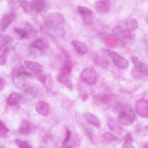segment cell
<instances>
[{"mask_svg": "<svg viewBox=\"0 0 148 148\" xmlns=\"http://www.w3.org/2000/svg\"><path fill=\"white\" fill-rule=\"evenodd\" d=\"M21 5L24 12L31 16L44 13L49 9L50 3L48 0L23 1Z\"/></svg>", "mask_w": 148, "mask_h": 148, "instance_id": "6da1fadb", "label": "cell"}, {"mask_svg": "<svg viewBox=\"0 0 148 148\" xmlns=\"http://www.w3.org/2000/svg\"><path fill=\"white\" fill-rule=\"evenodd\" d=\"M117 111L119 112L118 120L120 123L125 125H129L134 122L135 114L129 104L122 103L119 106Z\"/></svg>", "mask_w": 148, "mask_h": 148, "instance_id": "7a4b0ae2", "label": "cell"}, {"mask_svg": "<svg viewBox=\"0 0 148 148\" xmlns=\"http://www.w3.org/2000/svg\"><path fill=\"white\" fill-rule=\"evenodd\" d=\"M42 20L45 25L49 27L60 26L65 22L63 15L58 12L45 14L43 16Z\"/></svg>", "mask_w": 148, "mask_h": 148, "instance_id": "3957f363", "label": "cell"}, {"mask_svg": "<svg viewBox=\"0 0 148 148\" xmlns=\"http://www.w3.org/2000/svg\"><path fill=\"white\" fill-rule=\"evenodd\" d=\"M113 34L123 44L132 42L134 39V35L132 32L129 31L120 25L112 29Z\"/></svg>", "mask_w": 148, "mask_h": 148, "instance_id": "277c9868", "label": "cell"}, {"mask_svg": "<svg viewBox=\"0 0 148 148\" xmlns=\"http://www.w3.org/2000/svg\"><path fill=\"white\" fill-rule=\"evenodd\" d=\"M110 57L115 65L119 69H125L129 65L128 61L116 52L107 49H102Z\"/></svg>", "mask_w": 148, "mask_h": 148, "instance_id": "5b68a950", "label": "cell"}, {"mask_svg": "<svg viewBox=\"0 0 148 148\" xmlns=\"http://www.w3.org/2000/svg\"><path fill=\"white\" fill-rule=\"evenodd\" d=\"M82 80L89 86L94 85L97 78V75L94 68L89 66L84 68L81 73Z\"/></svg>", "mask_w": 148, "mask_h": 148, "instance_id": "8992f818", "label": "cell"}, {"mask_svg": "<svg viewBox=\"0 0 148 148\" xmlns=\"http://www.w3.org/2000/svg\"><path fill=\"white\" fill-rule=\"evenodd\" d=\"M77 10L85 25H90L92 24L93 21V13L90 9L85 7L79 6L77 7Z\"/></svg>", "mask_w": 148, "mask_h": 148, "instance_id": "52a82bcc", "label": "cell"}, {"mask_svg": "<svg viewBox=\"0 0 148 148\" xmlns=\"http://www.w3.org/2000/svg\"><path fill=\"white\" fill-rule=\"evenodd\" d=\"M135 110L141 116L148 118V101L144 99H140L136 101L135 106Z\"/></svg>", "mask_w": 148, "mask_h": 148, "instance_id": "ba28073f", "label": "cell"}, {"mask_svg": "<svg viewBox=\"0 0 148 148\" xmlns=\"http://www.w3.org/2000/svg\"><path fill=\"white\" fill-rule=\"evenodd\" d=\"M16 17V14L13 11L7 12L4 14L0 19V30L5 31Z\"/></svg>", "mask_w": 148, "mask_h": 148, "instance_id": "9c48e42d", "label": "cell"}, {"mask_svg": "<svg viewBox=\"0 0 148 148\" xmlns=\"http://www.w3.org/2000/svg\"><path fill=\"white\" fill-rule=\"evenodd\" d=\"M132 62L136 71L139 73L148 76V65L142 62L137 57L132 56L130 57Z\"/></svg>", "mask_w": 148, "mask_h": 148, "instance_id": "30bf717a", "label": "cell"}, {"mask_svg": "<svg viewBox=\"0 0 148 148\" xmlns=\"http://www.w3.org/2000/svg\"><path fill=\"white\" fill-rule=\"evenodd\" d=\"M111 3L108 0L99 1L94 5V8L97 12L100 13L108 12L111 7Z\"/></svg>", "mask_w": 148, "mask_h": 148, "instance_id": "8fae6325", "label": "cell"}, {"mask_svg": "<svg viewBox=\"0 0 148 148\" xmlns=\"http://www.w3.org/2000/svg\"><path fill=\"white\" fill-rule=\"evenodd\" d=\"M36 112L40 115L46 116L49 113L50 107L49 105L42 101H39L36 103Z\"/></svg>", "mask_w": 148, "mask_h": 148, "instance_id": "7c38bea8", "label": "cell"}, {"mask_svg": "<svg viewBox=\"0 0 148 148\" xmlns=\"http://www.w3.org/2000/svg\"><path fill=\"white\" fill-rule=\"evenodd\" d=\"M120 25L129 31L132 32L138 28V23L135 19L129 18L125 20Z\"/></svg>", "mask_w": 148, "mask_h": 148, "instance_id": "4fadbf2b", "label": "cell"}, {"mask_svg": "<svg viewBox=\"0 0 148 148\" xmlns=\"http://www.w3.org/2000/svg\"><path fill=\"white\" fill-rule=\"evenodd\" d=\"M71 44L78 53L80 55H84L88 51L87 46L82 42L74 40L72 41Z\"/></svg>", "mask_w": 148, "mask_h": 148, "instance_id": "5bb4252c", "label": "cell"}, {"mask_svg": "<svg viewBox=\"0 0 148 148\" xmlns=\"http://www.w3.org/2000/svg\"><path fill=\"white\" fill-rule=\"evenodd\" d=\"M24 63L26 66L33 71L34 73L43 71V66L38 62L25 60Z\"/></svg>", "mask_w": 148, "mask_h": 148, "instance_id": "9a60e30c", "label": "cell"}, {"mask_svg": "<svg viewBox=\"0 0 148 148\" xmlns=\"http://www.w3.org/2000/svg\"><path fill=\"white\" fill-rule=\"evenodd\" d=\"M108 125L110 130L113 132L119 134L123 132L121 126L115 120L110 118L108 121Z\"/></svg>", "mask_w": 148, "mask_h": 148, "instance_id": "2e32d148", "label": "cell"}, {"mask_svg": "<svg viewBox=\"0 0 148 148\" xmlns=\"http://www.w3.org/2000/svg\"><path fill=\"white\" fill-rule=\"evenodd\" d=\"M21 28L26 30L29 35L35 36L38 34V31L36 29L32 24L29 22L24 21L21 23Z\"/></svg>", "mask_w": 148, "mask_h": 148, "instance_id": "e0dca14e", "label": "cell"}, {"mask_svg": "<svg viewBox=\"0 0 148 148\" xmlns=\"http://www.w3.org/2000/svg\"><path fill=\"white\" fill-rule=\"evenodd\" d=\"M21 98V96L17 92H13L8 97L7 99V104L10 106L16 105Z\"/></svg>", "mask_w": 148, "mask_h": 148, "instance_id": "ac0fdd59", "label": "cell"}, {"mask_svg": "<svg viewBox=\"0 0 148 148\" xmlns=\"http://www.w3.org/2000/svg\"><path fill=\"white\" fill-rule=\"evenodd\" d=\"M31 125L30 122L27 120H23L18 130L19 134L23 135L29 134L31 130Z\"/></svg>", "mask_w": 148, "mask_h": 148, "instance_id": "d6986e66", "label": "cell"}, {"mask_svg": "<svg viewBox=\"0 0 148 148\" xmlns=\"http://www.w3.org/2000/svg\"><path fill=\"white\" fill-rule=\"evenodd\" d=\"M73 66L72 62L69 60H66L61 69L59 74L68 76L71 73Z\"/></svg>", "mask_w": 148, "mask_h": 148, "instance_id": "ffe728a7", "label": "cell"}, {"mask_svg": "<svg viewBox=\"0 0 148 148\" xmlns=\"http://www.w3.org/2000/svg\"><path fill=\"white\" fill-rule=\"evenodd\" d=\"M30 47L40 51L46 49L48 47L47 45L42 40L39 39L33 41L31 43Z\"/></svg>", "mask_w": 148, "mask_h": 148, "instance_id": "44dd1931", "label": "cell"}, {"mask_svg": "<svg viewBox=\"0 0 148 148\" xmlns=\"http://www.w3.org/2000/svg\"><path fill=\"white\" fill-rule=\"evenodd\" d=\"M84 116L89 123L97 127H100V122L95 116L90 113H87L84 114Z\"/></svg>", "mask_w": 148, "mask_h": 148, "instance_id": "7402d4cb", "label": "cell"}, {"mask_svg": "<svg viewBox=\"0 0 148 148\" xmlns=\"http://www.w3.org/2000/svg\"><path fill=\"white\" fill-rule=\"evenodd\" d=\"M57 79L59 82L64 85L68 88L70 89H72V84L68 76L59 74Z\"/></svg>", "mask_w": 148, "mask_h": 148, "instance_id": "603a6c76", "label": "cell"}, {"mask_svg": "<svg viewBox=\"0 0 148 148\" xmlns=\"http://www.w3.org/2000/svg\"><path fill=\"white\" fill-rule=\"evenodd\" d=\"M14 31L20 39H27L30 36L28 33L22 28L15 27L14 29Z\"/></svg>", "mask_w": 148, "mask_h": 148, "instance_id": "cb8c5ba5", "label": "cell"}, {"mask_svg": "<svg viewBox=\"0 0 148 148\" xmlns=\"http://www.w3.org/2000/svg\"><path fill=\"white\" fill-rule=\"evenodd\" d=\"M13 81L15 85L18 88H21L25 85V79L23 77L16 73L13 77Z\"/></svg>", "mask_w": 148, "mask_h": 148, "instance_id": "d4e9b609", "label": "cell"}, {"mask_svg": "<svg viewBox=\"0 0 148 148\" xmlns=\"http://www.w3.org/2000/svg\"><path fill=\"white\" fill-rule=\"evenodd\" d=\"M12 40V38L8 34H3L1 35L0 48L3 47L7 44L10 42Z\"/></svg>", "mask_w": 148, "mask_h": 148, "instance_id": "484cf974", "label": "cell"}, {"mask_svg": "<svg viewBox=\"0 0 148 148\" xmlns=\"http://www.w3.org/2000/svg\"><path fill=\"white\" fill-rule=\"evenodd\" d=\"M9 47L6 45L3 49L2 54L0 55V64L1 66L4 65L6 62V56L8 53Z\"/></svg>", "mask_w": 148, "mask_h": 148, "instance_id": "4316f807", "label": "cell"}, {"mask_svg": "<svg viewBox=\"0 0 148 148\" xmlns=\"http://www.w3.org/2000/svg\"><path fill=\"white\" fill-rule=\"evenodd\" d=\"M34 73V75L38 80L42 84H45L47 76L43 72V71Z\"/></svg>", "mask_w": 148, "mask_h": 148, "instance_id": "83f0119b", "label": "cell"}, {"mask_svg": "<svg viewBox=\"0 0 148 148\" xmlns=\"http://www.w3.org/2000/svg\"><path fill=\"white\" fill-rule=\"evenodd\" d=\"M9 131V129L5 126L4 123L1 121L0 122V136L1 137H5Z\"/></svg>", "mask_w": 148, "mask_h": 148, "instance_id": "f1b7e54d", "label": "cell"}, {"mask_svg": "<svg viewBox=\"0 0 148 148\" xmlns=\"http://www.w3.org/2000/svg\"><path fill=\"white\" fill-rule=\"evenodd\" d=\"M15 142L19 148H31L30 145L27 142L16 139Z\"/></svg>", "mask_w": 148, "mask_h": 148, "instance_id": "f546056e", "label": "cell"}, {"mask_svg": "<svg viewBox=\"0 0 148 148\" xmlns=\"http://www.w3.org/2000/svg\"><path fill=\"white\" fill-rule=\"evenodd\" d=\"M9 7L11 10H13L17 8L18 6V1L17 0H8Z\"/></svg>", "mask_w": 148, "mask_h": 148, "instance_id": "4dcf8cb0", "label": "cell"}, {"mask_svg": "<svg viewBox=\"0 0 148 148\" xmlns=\"http://www.w3.org/2000/svg\"><path fill=\"white\" fill-rule=\"evenodd\" d=\"M104 137L109 140H116L117 138L109 132H106L104 134Z\"/></svg>", "mask_w": 148, "mask_h": 148, "instance_id": "1f68e13d", "label": "cell"}, {"mask_svg": "<svg viewBox=\"0 0 148 148\" xmlns=\"http://www.w3.org/2000/svg\"><path fill=\"white\" fill-rule=\"evenodd\" d=\"M71 135V132L69 130L66 129V135L65 137L62 142L63 145H66L70 140Z\"/></svg>", "mask_w": 148, "mask_h": 148, "instance_id": "d6a6232c", "label": "cell"}, {"mask_svg": "<svg viewBox=\"0 0 148 148\" xmlns=\"http://www.w3.org/2000/svg\"><path fill=\"white\" fill-rule=\"evenodd\" d=\"M32 88H29L25 90V92L27 95L34 97L35 95V91Z\"/></svg>", "mask_w": 148, "mask_h": 148, "instance_id": "836d02e7", "label": "cell"}, {"mask_svg": "<svg viewBox=\"0 0 148 148\" xmlns=\"http://www.w3.org/2000/svg\"><path fill=\"white\" fill-rule=\"evenodd\" d=\"M85 131L87 137L90 139H92L93 135L91 130L87 128H85Z\"/></svg>", "mask_w": 148, "mask_h": 148, "instance_id": "e575fe53", "label": "cell"}, {"mask_svg": "<svg viewBox=\"0 0 148 148\" xmlns=\"http://www.w3.org/2000/svg\"><path fill=\"white\" fill-rule=\"evenodd\" d=\"M16 74L23 76L31 77L32 75L30 73L25 71H18L17 72Z\"/></svg>", "mask_w": 148, "mask_h": 148, "instance_id": "d590c367", "label": "cell"}, {"mask_svg": "<svg viewBox=\"0 0 148 148\" xmlns=\"http://www.w3.org/2000/svg\"><path fill=\"white\" fill-rule=\"evenodd\" d=\"M133 140L131 134L129 133L127 134L125 138V142L130 143Z\"/></svg>", "mask_w": 148, "mask_h": 148, "instance_id": "8d00e7d4", "label": "cell"}, {"mask_svg": "<svg viewBox=\"0 0 148 148\" xmlns=\"http://www.w3.org/2000/svg\"><path fill=\"white\" fill-rule=\"evenodd\" d=\"M5 84V81L3 78L1 77L0 90L1 91L4 88Z\"/></svg>", "mask_w": 148, "mask_h": 148, "instance_id": "74e56055", "label": "cell"}, {"mask_svg": "<svg viewBox=\"0 0 148 148\" xmlns=\"http://www.w3.org/2000/svg\"><path fill=\"white\" fill-rule=\"evenodd\" d=\"M123 148H134L133 145L130 143L125 142L122 145Z\"/></svg>", "mask_w": 148, "mask_h": 148, "instance_id": "f35d334b", "label": "cell"}, {"mask_svg": "<svg viewBox=\"0 0 148 148\" xmlns=\"http://www.w3.org/2000/svg\"><path fill=\"white\" fill-rule=\"evenodd\" d=\"M144 147L145 148H148V142L146 143L144 145Z\"/></svg>", "mask_w": 148, "mask_h": 148, "instance_id": "ab89813d", "label": "cell"}, {"mask_svg": "<svg viewBox=\"0 0 148 148\" xmlns=\"http://www.w3.org/2000/svg\"><path fill=\"white\" fill-rule=\"evenodd\" d=\"M146 21L148 25V14H147L146 17Z\"/></svg>", "mask_w": 148, "mask_h": 148, "instance_id": "60d3db41", "label": "cell"}, {"mask_svg": "<svg viewBox=\"0 0 148 148\" xmlns=\"http://www.w3.org/2000/svg\"><path fill=\"white\" fill-rule=\"evenodd\" d=\"M146 128L147 129H148V126H146Z\"/></svg>", "mask_w": 148, "mask_h": 148, "instance_id": "b9f144b4", "label": "cell"}, {"mask_svg": "<svg viewBox=\"0 0 148 148\" xmlns=\"http://www.w3.org/2000/svg\"><path fill=\"white\" fill-rule=\"evenodd\" d=\"M2 0H0V1H2Z\"/></svg>", "mask_w": 148, "mask_h": 148, "instance_id": "7bdbcfd3", "label": "cell"}]
</instances>
